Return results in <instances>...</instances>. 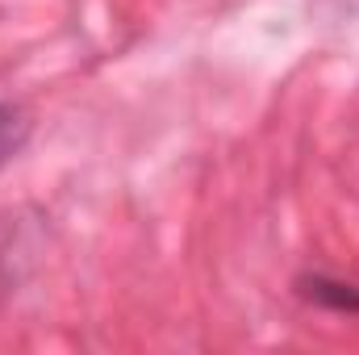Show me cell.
Returning a JSON list of instances; mask_svg holds the SVG:
<instances>
[{
	"label": "cell",
	"instance_id": "cell-2",
	"mask_svg": "<svg viewBox=\"0 0 359 355\" xmlns=\"http://www.w3.org/2000/svg\"><path fill=\"white\" fill-rule=\"evenodd\" d=\"M29 134H34L29 113H25L21 105H4V100H0V168L25 151Z\"/></svg>",
	"mask_w": 359,
	"mask_h": 355
},
{
	"label": "cell",
	"instance_id": "cell-1",
	"mask_svg": "<svg viewBox=\"0 0 359 355\" xmlns=\"http://www.w3.org/2000/svg\"><path fill=\"white\" fill-rule=\"evenodd\" d=\"M301 293L326 309H339V314H359V288L355 284H343V280H326V276H305L301 280Z\"/></svg>",
	"mask_w": 359,
	"mask_h": 355
}]
</instances>
